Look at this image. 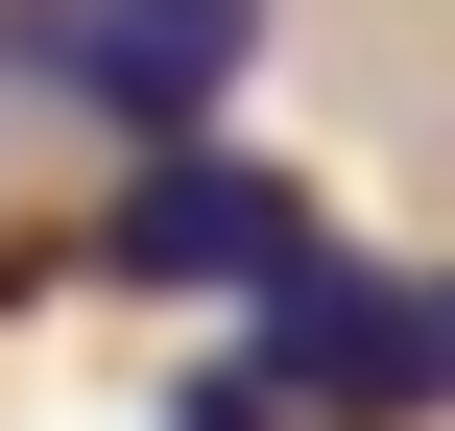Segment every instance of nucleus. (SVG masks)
I'll list each match as a JSON object with an SVG mask.
<instances>
[{
    "instance_id": "1",
    "label": "nucleus",
    "mask_w": 455,
    "mask_h": 431,
    "mask_svg": "<svg viewBox=\"0 0 455 431\" xmlns=\"http://www.w3.org/2000/svg\"><path fill=\"white\" fill-rule=\"evenodd\" d=\"M0 72L72 96L96 144H216V96L264 72V0H0Z\"/></svg>"
},
{
    "instance_id": "2",
    "label": "nucleus",
    "mask_w": 455,
    "mask_h": 431,
    "mask_svg": "<svg viewBox=\"0 0 455 431\" xmlns=\"http://www.w3.org/2000/svg\"><path fill=\"white\" fill-rule=\"evenodd\" d=\"M96 264H120V288H216V312L264 336L336 240H312V192H288V168H240V144H144V168L96 192Z\"/></svg>"
},
{
    "instance_id": "3",
    "label": "nucleus",
    "mask_w": 455,
    "mask_h": 431,
    "mask_svg": "<svg viewBox=\"0 0 455 431\" xmlns=\"http://www.w3.org/2000/svg\"><path fill=\"white\" fill-rule=\"evenodd\" d=\"M264 360H288L336 431H408V408H455V264H312V288L264 312Z\"/></svg>"
}]
</instances>
